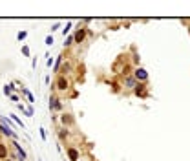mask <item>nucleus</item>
<instances>
[{"instance_id":"nucleus-13","label":"nucleus","mask_w":190,"mask_h":161,"mask_svg":"<svg viewBox=\"0 0 190 161\" xmlns=\"http://www.w3.org/2000/svg\"><path fill=\"white\" fill-rule=\"evenodd\" d=\"M22 93L26 95V97L29 99V103H35V97H33V93L29 92V90H26V88H22Z\"/></svg>"},{"instance_id":"nucleus-11","label":"nucleus","mask_w":190,"mask_h":161,"mask_svg":"<svg viewBox=\"0 0 190 161\" xmlns=\"http://www.w3.org/2000/svg\"><path fill=\"white\" fill-rule=\"evenodd\" d=\"M13 86H15V84H6V86H4V93H6L7 97L13 95Z\"/></svg>"},{"instance_id":"nucleus-18","label":"nucleus","mask_w":190,"mask_h":161,"mask_svg":"<svg viewBox=\"0 0 190 161\" xmlns=\"http://www.w3.org/2000/svg\"><path fill=\"white\" fill-rule=\"evenodd\" d=\"M46 44H48V46H51V44H53V37H51V35H48V37H46Z\"/></svg>"},{"instance_id":"nucleus-6","label":"nucleus","mask_w":190,"mask_h":161,"mask_svg":"<svg viewBox=\"0 0 190 161\" xmlns=\"http://www.w3.org/2000/svg\"><path fill=\"white\" fill-rule=\"evenodd\" d=\"M0 132H2L4 135H7V137H17V134L13 132L11 128H7V126H4L2 123H0Z\"/></svg>"},{"instance_id":"nucleus-8","label":"nucleus","mask_w":190,"mask_h":161,"mask_svg":"<svg viewBox=\"0 0 190 161\" xmlns=\"http://www.w3.org/2000/svg\"><path fill=\"white\" fill-rule=\"evenodd\" d=\"M135 93H137V95H141V97H144V95H146L144 84H137V86H135Z\"/></svg>"},{"instance_id":"nucleus-4","label":"nucleus","mask_w":190,"mask_h":161,"mask_svg":"<svg viewBox=\"0 0 190 161\" xmlns=\"http://www.w3.org/2000/svg\"><path fill=\"white\" fill-rule=\"evenodd\" d=\"M66 154H68V158L71 159V161H79V158H81L79 150H75V148H68V150H66Z\"/></svg>"},{"instance_id":"nucleus-10","label":"nucleus","mask_w":190,"mask_h":161,"mask_svg":"<svg viewBox=\"0 0 190 161\" xmlns=\"http://www.w3.org/2000/svg\"><path fill=\"white\" fill-rule=\"evenodd\" d=\"M137 86V80H135V77H130V79H126V88H135Z\"/></svg>"},{"instance_id":"nucleus-12","label":"nucleus","mask_w":190,"mask_h":161,"mask_svg":"<svg viewBox=\"0 0 190 161\" xmlns=\"http://www.w3.org/2000/svg\"><path fill=\"white\" fill-rule=\"evenodd\" d=\"M69 70H71V64H69V62H66V64H62V66H61V70H59V72H61L62 75H66V73L69 72Z\"/></svg>"},{"instance_id":"nucleus-21","label":"nucleus","mask_w":190,"mask_h":161,"mask_svg":"<svg viewBox=\"0 0 190 161\" xmlns=\"http://www.w3.org/2000/svg\"><path fill=\"white\" fill-rule=\"evenodd\" d=\"M69 28H71V22H68V24H66V28H64V29H62V33H64V35H66V33L69 31Z\"/></svg>"},{"instance_id":"nucleus-19","label":"nucleus","mask_w":190,"mask_h":161,"mask_svg":"<svg viewBox=\"0 0 190 161\" xmlns=\"http://www.w3.org/2000/svg\"><path fill=\"white\" fill-rule=\"evenodd\" d=\"M22 53L26 55V57H29V48L28 46H22Z\"/></svg>"},{"instance_id":"nucleus-16","label":"nucleus","mask_w":190,"mask_h":161,"mask_svg":"<svg viewBox=\"0 0 190 161\" xmlns=\"http://www.w3.org/2000/svg\"><path fill=\"white\" fill-rule=\"evenodd\" d=\"M26 37H28V33H26V31H18V33H17V39H18V40H24Z\"/></svg>"},{"instance_id":"nucleus-5","label":"nucleus","mask_w":190,"mask_h":161,"mask_svg":"<svg viewBox=\"0 0 190 161\" xmlns=\"http://www.w3.org/2000/svg\"><path fill=\"white\" fill-rule=\"evenodd\" d=\"M84 37H86V29H84V28H81V29H79V31H77V33H75V35H73V39H75V42H79V44H81V42H82V40H84Z\"/></svg>"},{"instance_id":"nucleus-9","label":"nucleus","mask_w":190,"mask_h":161,"mask_svg":"<svg viewBox=\"0 0 190 161\" xmlns=\"http://www.w3.org/2000/svg\"><path fill=\"white\" fill-rule=\"evenodd\" d=\"M61 121H62L64 124H71V123H73V117H71L69 114H64L62 117H61Z\"/></svg>"},{"instance_id":"nucleus-2","label":"nucleus","mask_w":190,"mask_h":161,"mask_svg":"<svg viewBox=\"0 0 190 161\" xmlns=\"http://www.w3.org/2000/svg\"><path fill=\"white\" fill-rule=\"evenodd\" d=\"M49 110H62L61 99L55 97V95H51V97H49Z\"/></svg>"},{"instance_id":"nucleus-14","label":"nucleus","mask_w":190,"mask_h":161,"mask_svg":"<svg viewBox=\"0 0 190 161\" xmlns=\"http://www.w3.org/2000/svg\"><path fill=\"white\" fill-rule=\"evenodd\" d=\"M11 117H13V121H15V123H17V124H18V126H20L22 130H24V128H26V126H24V123H22V121H20V119H18V117H17V115H13V114H11Z\"/></svg>"},{"instance_id":"nucleus-7","label":"nucleus","mask_w":190,"mask_h":161,"mask_svg":"<svg viewBox=\"0 0 190 161\" xmlns=\"http://www.w3.org/2000/svg\"><path fill=\"white\" fill-rule=\"evenodd\" d=\"M0 159H7V147L0 143Z\"/></svg>"},{"instance_id":"nucleus-24","label":"nucleus","mask_w":190,"mask_h":161,"mask_svg":"<svg viewBox=\"0 0 190 161\" xmlns=\"http://www.w3.org/2000/svg\"><path fill=\"white\" fill-rule=\"evenodd\" d=\"M4 161H11V159H4Z\"/></svg>"},{"instance_id":"nucleus-3","label":"nucleus","mask_w":190,"mask_h":161,"mask_svg":"<svg viewBox=\"0 0 190 161\" xmlns=\"http://www.w3.org/2000/svg\"><path fill=\"white\" fill-rule=\"evenodd\" d=\"M148 79V73H146V70H143V68H137L135 70V80H146Z\"/></svg>"},{"instance_id":"nucleus-15","label":"nucleus","mask_w":190,"mask_h":161,"mask_svg":"<svg viewBox=\"0 0 190 161\" xmlns=\"http://www.w3.org/2000/svg\"><path fill=\"white\" fill-rule=\"evenodd\" d=\"M61 64H62V55H59V59H57V62H55V70H61Z\"/></svg>"},{"instance_id":"nucleus-20","label":"nucleus","mask_w":190,"mask_h":161,"mask_svg":"<svg viewBox=\"0 0 190 161\" xmlns=\"http://www.w3.org/2000/svg\"><path fill=\"white\" fill-rule=\"evenodd\" d=\"M66 135H68V132H66V130H61V134H59V137H61V139H66Z\"/></svg>"},{"instance_id":"nucleus-22","label":"nucleus","mask_w":190,"mask_h":161,"mask_svg":"<svg viewBox=\"0 0 190 161\" xmlns=\"http://www.w3.org/2000/svg\"><path fill=\"white\" fill-rule=\"evenodd\" d=\"M11 101H13V103H18V95L13 93V95H11Z\"/></svg>"},{"instance_id":"nucleus-17","label":"nucleus","mask_w":190,"mask_h":161,"mask_svg":"<svg viewBox=\"0 0 190 161\" xmlns=\"http://www.w3.org/2000/svg\"><path fill=\"white\" fill-rule=\"evenodd\" d=\"M73 42H75V39H73V37H68V39H66V42H64V46H71Z\"/></svg>"},{"instance_id":"nucleus-1","label":"nucleus","mask_w":190,"mask_h":161,"mask_svg":"<svg viewBox=\"0 0 190 161\" xmlns=\"http://www.w3.org/2000/svg\"><path fill=\"white\" fill-rule=\"evenodd\" d=\"M68 88H69V83H68V79L64 77V75H61V77L57 79V90H61V92H66Z\"/></svg>"},{"instance_id":"nucleus-23","label":"nucleus","mask_w":190,"mask_h":161,"mask_svg":"<svg viewBox=\"0 0 190 161\" xmlns=\"http://www.w3.org/2000/svg\"><path fill=\"white\" fill-rule=\"evenodd\" d=\"M40 135H42V139H46V130L40 128Z\"/></svg>"}]
</instances>
